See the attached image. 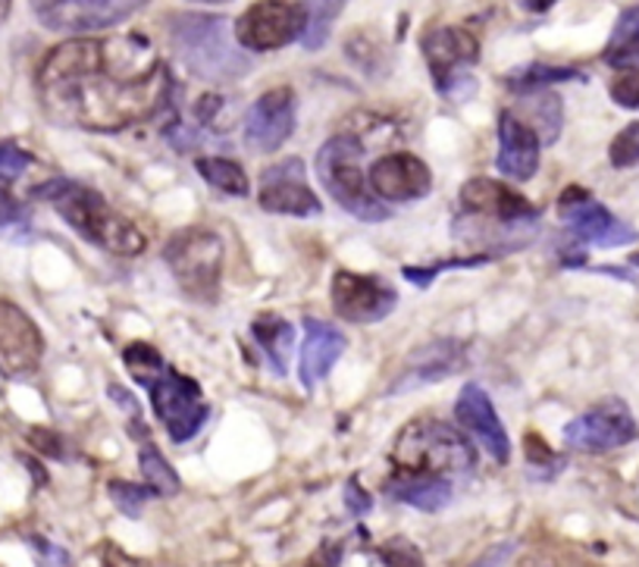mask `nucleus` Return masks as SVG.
Listing matches in <instances>:
<instances>
[{"label": "nucleus", "instance_id": "f257e3e1", "mask_svg": "<svg viewBox=\"0 0 639 567\" xmlns=\"http://www.w3.org/2000/svg\"><path fill=\"white\" fill-rule=\"evenodd\" d=\"M110 51L104 63L85 76L41 86V103L51 113L53 122L79 126L91 132H117L122 126L145 120L160 110L167 101V69L157 67L148 72H107Z\"/></svg>", "mask_w": 639, "mask_h": 567}, {"label": "nucleus", "instance_id": "f03ea898", "mask_svg": "<svg viewBox=\"0 0 639 567\" xmlns=\"http://www.w3.org/2000/svg\"><path fill=\"white\" fill-rule=\"evenodd\" d=\"M32 195L53 205V210L82 239H88L91 245H101V248L114 251L119 258H135V255H141L148 248L145 232L132 220L117 213L95 189H85V186L69 182V179H51V182L38 186Z\"/></svg>", "mask_w": 639, "mask_h": 567}, {"label": "nucleus", "instance_id": "7ed1b4c3", "mask_svg": "<svg viewBox=\"0 0 639 567\" xmlns=\"http://www.w3.org/2000/svg\"><path fill=\"white\" fill-rule=\"evenodd\" d=\"M169 38L179 60L195 76L210 82H229L238 76H248V57L238 51L229 38L226 22L217 17H198V13H179L169 19Z\"/></svg>", "mask_w": 639, "mask_h": 567}, {"label": "nucleus", "instance_id": "20e7f679", "mask_svg": "<svg viewBox=\"0 0 639 567\" xmlns=\"http://www.w3.org/2000/svg\"><path fill=\"white\" fill-rule=\"evenodd\" d=\"M361 157L364 148L357 145V138L338 136L330 138L317 155V172L323 189L336 198L348 213L367 223L389 220V207H383L364 186V170H361Z\"/></svg>", "mask_w": 639, "mask_h": 567}, {"label": "nucleus", "instance_id": "39448f33", "mask_svg": "<svg viewBox=\"0 0 639 567\" xmlns=\"http://www.w3.org/2000/svg\"><path fill=\"white\" fill-rule=\"evenodd\" d=\"M392 458L399 467H414V470H430L445 477V470H471L473 448L449 424L414 420L399 432Z\"/></svg>", "mask_w": 639, "mask_h": 567}, {"label": "nucleus", "instance_id": "423d86ee", "mask_svg": "<svg viewBox=\"0 0 639 567\" xmlns=\"http://www.w3.org/2000/svg\"><path fill=\"white\" fill-rule=\"evenodd\" d=\"M164 260L188 298L214 301L223 276V241L207 229H183L169 239Z\"/></svg>", "mask_w": 639, "mask_h": 567}, {"label": "nucleus", "instance_id": "0eeeda50", "mask_svg": "<svg viewBox=\"0 0 639 567\" xmlns=\"http://www.w3.org/2000/svg\"><path fill=\"white\" fill-rule=\"evenodd\" d=\"M148 392H151L154 411L164 420L173 442H188L195 432H201L210 408L204 405L201 386L195 379L183 377L179 370L164 364L148 379Z\"/></svg>", "mask_w": 639, "mask_h": 567}, {"label": "nucleus", "instance_id": "6e6552de", "mask_svg": "<svg viewBox=\"0 0 639 567\" xmlns=\"http://www.w3.org/2000/svg\"><path fill=\"white\" fill-rule=\"evenodd\" d=\"M148 0H32L35 13L51 32H101L138 13Z\"/></svg>", "mask_w": 639, "mask_h": 567}, {"label": "nucleus", "instance_id": "1a4fd4ad", "mask_svg": "<svg viewBox=\"0 0 639 567\" xmlns=\"http://www.w3.org/2000/svg\"><path fill=\"white\" fill-rule=\"evenodd\" d=\"M304 32V10L288 0H260L236 22L238 44L248 51H279Z\"/></svg>", "mask_w": 639, "mask_h": 567}, {"label": "nucleus", "instance_id": "9d476101", "mask_svg": "<svg viewBox=\"0 0 639 567\" xmlns=\"http://www.w3.org/2000/svg\"><path fill=\"white\" fill-rule=\"evenodd\" d=\"M639 439V427L623 401H606L564 427V442L577 451H611Z\"/></svg>", "mask_w": 639, "mask_h": 567}, {"label": "nucleus", "instance_id": "9b49d317", "mask_svg": "<svg viewBox=\"0 0 639 567\" xmlns=\"http://www.w3.org/2000/svg\"><path fill=\"white\" fill-rule=\"evenodd\" d=\"M45 358V339L26 310L0 298V377H29Z\"/></svg>", "mask_w": 639, "mask_h": 567}, {"label": "nucleus", "instance_id": "f8f14e48", "mask_svg": "<svg viewBox=\"0 0 639 567\" xmlns=\"http://www.w3.org/2000/svg\"><path fill=\"white\" fill-rule=\"evenodd\" d=\"M558 213L568 220L573 232L580 239L592 241L599 248H618V245H630L637 241V229L618 220L608 207L589 198L587 189H564L561 201H558Z\"/></svg>", "mask_w": 639, "mask_h": 567}, {"label": "nucleus", "instance_id": "ddd939ff", "mask_svg": "<svg viewBox=\"0 0 639 567\" xmlns=\"http://www.w3.org/2000/svg\"><path fill=\"white\" fill-rule=\"evenodd\" d=\"M399 305V295L376 276H361L338 270L333 276V308L342 320L352 324H376L389 317Z\"/></svg>", "mask_w": 639, "mask_h": 567}, {"label": "nucleus", "instance_id": "4468645a", "mask_svg": "<svg viewBox=\"0 0 639 567\" xmlns=\"http://www.w3.org/2000/svg\"><path fill=\"white\" fill-rule=\"evenodd\" d=\"M260 207L269 213H288V217H317L320 201L304 182L302 160H283L264 172L260 182Z\"/></svg>", "mask_w": 639, "mask_h": 567}, {"label": "nucleus", "instance_id": "2eb2a0df", "mask_svg": "<svg viewBox=\"0 0 639 567\" xmlns=\"http://www.w3.org/2000/svg\"><path fill=\"white\" fill-rule=\"evenodd\" d=\"M295 129V101L288 88L260 94L245 113V141L254 151H276Z\"/></svg>", "mask_w": 639, "mask_h": 567}, {"label": "nucleus", "instance_id": "dca6fc26", "mask_svg": "<svg viewBox=\"0 0 639 567\" xmlns=\"http://www.w3.org/2000/svg\"><path fill=\"white\" fill-rule=\"evenodd\" d=\"M371 189L386 201L404 205V201H417L433 189V176L421 157L389 155L371 167Z\"/></svg>", "mask_w": 639, "mask_h": 567}, {"label": "nucleus", "instance_id": "f3484780", "mask_svg": "<svg viewBox=\"0 0 639 567\" xmlns=\"http://www.w3.org/2000/svg\"><path fill=\"white\" fill-rule=\"evenodd\" d=\"M461 205L473 217H486V220H499L505 226H521L537 220V207L518 191H511L495 179H471L461 189Z\"/></svg>", "mask_w": 639, "mask_h": 567}, {"label": "nucleus", "instance_id": "a211bd4d", "mask_svg": "<svg viewBox=\"0 0 639 567\" xmlns=\"http://www.w3.org/2000/svg\"><path fill=\"white\" fill-rule=\"evenodd\" d=\"M423 57L433 69L436 82L442 91H449L454 82V72L461 67H471L480 57V44L468 29L458 26H442L423 38Z\"/></svg>", "mask_w": 639, "mask_h": 567}, {"label": "nucleus", "instance_id": "6ab92c4d", "mask_svg": "<svg viewBox=\"0 0 639 567\" xmlns=\"http://www.w3.org/2000/svg\"><path fill=\"white\" fill-rule=\"evenodd\" d=\"M454 414H458V420L476 436V442L486 448L499 465H505L508 458H511V439H508L499 414H495L492 401H489V396L480 386H464V389H461V398H458V405H454Z\"/></svg>", "mask_w": 639, "mask_h": 567}, {"label": "nucleus", "instance_id": "aec40b11", "mask_svg": "<svg viewBox=\"0 0 639 567\" xmlns=\"http://www.w3.org/2000/svg\"><path fill=\"white\" fill-rule=\"evenodd\" d=\"M464 345L461 342H430L423 345L421 351L411 355V361L404 364V370L399 374V379L392 382V396L395 392H407V389H417V386H426V382H436V379H445L458 374L464 367Z\"/></svg>", "mask_w": 639, "mask_h": 567}, {"label": "nucleus", "instance_id": "412c9836", "mask_svg": "<svg viewBox=\"0 0 639 567\" xmlns=\"http://www.w3.org/2000/svg\"><path fill=\"white\" fill-rule=\"evenodd\" d=\"M539 145L542 141L527 122L518 120L514 113H502V120H499V170L518 182L533 179L539 170Z\"/></svg>", "mask_w": 639, "mask_h": 567}, {"label": "nucleus", "instance_id": "4be33fe9", "mask_svg": "<svg viewBox=\"0 0 639 567\" xmlns=\"http://www.w3.org/2000/svg\"><path fill=\"white\" fill-rule=\"evenodd\" d=\"M386 493L392 499L421 508V511H439L452 499V486L445 483L442 474L414 470V467H399L392 474V480H386Z\"/></svg>", "mask_w": 639, "mask_h": 567}, {"label": "nucleus", "instance_id": "5701e85b", "mask_svg": "<svg viewBox=\"0 0 639 567\" xmlns=\"http://www.w3.org/2000/svg\"><path fill=\"white\" fill-rule=\"evenodd\" d=\"M345 336L330 324L320 320H307L304 324V345H302V379L307 389H314L320 379L333 370V364L342 358L345 351Z\"/></svg>", "mask_w": 639, "mask_h": 567}, {"label": "nucleus", "instance_id": "b1692460", "mask_svg": "<svg viewBox=\"0 0 639 567\" xmlns=\"http://www.w3.org/2000/svg\"><path fill=\"white\" fill-rule=\"evenodd\" d=\"M348 0H304V32L302 41L307 51H320L326 44V38L333 32V22L342 13Z\"/></svg>", "mask_w": 639, "mask_h": 567}, {"label": "nucleus", "instance_id": "393cba45", "mask_svg": "<svg viewBox=\"0 0 639 567\" xmlns=\"http://www.w3.org/2000/svg\"><path fill=\"white\" fill-rule=\"evenodd\" d=\"M252 332L254 339L260 342V348L269 355V361L276 367V374H286L295 329L288 327L286 320H279V317H260V320L252 327Z\"/></svg>", "mask_w": 639, "mask_h": 567}, {"label": "nucleus", "instance_id": "a878e982", "mask_svg": "<svg viewBox=\"0 0 639 567\" xmlns=\"http://www.w3.org/2000/svg\"><path fill=\"white\" fill-rule=\"evenodd\" d=\"M195 167H198L204 179H207L214 189L223 191V195H229V198H245V195H248V176H245V170L238 167L236 160H226V157H201Z\"/></svg>", "mask_w": 639, "mask_h": 567}, {"label": "nucleus", "instance_id": "bb28decb", "mask_svg": "<svg viewBox=\"0 0 639 567\" xmlns=\"http://www.w3.org/2000/svg\"><path fill=\"white\" fill-rule=\"evenodd\" d=\"M606 60L611 67H627L630 60H639V7H630L623 10L618 26H615V34L608 41Z\"/></svg>", "mask_w": 639, "mask_h": 567}, {"label": "nucleus", "instance_id": "cd10ccee", "mask_svg": "<svg viewBox=\"0 0 639 567\" xmlns=\"http://www.w3.org/2000/svg\"><path fill=\"white\" fill-rule=\"evenodd\" d=\"M521 113L527 117H537L533 120V132L539 136V141H545V145H552L561 132V101H558L556 94H539V98H527L521 103Z\"/></svg>", "mask_w": 639, "mask_h": 567}, {"label": "nucleus", "instance_id": "c85d7f7f", "mask_svg": "<svg viewBox=\"0 0 639 567\" xmlns=\"http://www.w3.org/2000/svg\"><path fill=\"white\" fill-rule=\"evenodd\" d=\"M138 465H141L145 483L151 486L154 496H176V493H179V477H176V470L164 461V455H160L157 448L154 446L141 448Z\"/></svg>", "mask_w": 639, "mask_h": 567}, {"label": "nucleus", "instance_id": "c756f323", "mask_svg": "<svg viewBox=\"0 0 639 567\" xmlns=\"http://www.w3.org/2000/svg\"><path fill=\"white\" fill-rule=\"evenodd\" d=\"M122 361H126V367H129V374H132L141 386H148V379L164 367V358L154 351L151 345L145 342H132L126 351H122Z\"/></svg>", "mask_w": 639, "mask_h": 567}, {"label": "nucleus", "instance_id": "7c9ffc66", "mask_svg": "<svg viewBox=\"0 0 639 567\" xmlns=\"http://www.w3.org/2000/svg\"><path fill=\"white\" fill-rule=\"evenodd\" d=\"M608 160H611V167H618V170H627V167L639 163V122H630L621 136L611 141Z\"/></svg>", "mask_w": 639, "mask_h": 567}, {"label": "nucleus", "instance_id": "2f4dec72", "mask_svg": "<svg viewBox=\"0 0 639 567\" xmlns=\"http://www.w3.org/2000/svg\"><path fill=\"white\" fill-rule=\"evenodd\" d=\"M107 489H110V496H114V501H117L119 511L129 517L141 515V505H145V499L151 496V486H132V483L114 480Z\"/></svg>", "mask_w": 639, "mask_h": 567}, {"label": "nucleus", "instance_id": "473e14b6", "mask_svg": "<svg viewBox=\"0 0 639 567\" xmlns=\"http://www.w3.org/2000/svg\"><path fill=\"white\" fill-rule=\"evenodd\" d=\"M611 101L623 110H639V69H627L611 82Z\"/></svg>", "mask_w": 639, "mask_h": 567}, {"label": "nucleus", "instance_id": "72a5a7b5", "mask_svg": "<svg viewBox=\"0 0 639 567\" xmlns=\"http://www.w3.org/2000/svg\"><path fill=\"white\" fill-rule=\"evenodd\" d=\"M29 163H32V155H26L22 148H17V145H3L0 141V176L3 179H19L22 172L29 170Z\"/></svg>", "mask_w": 639, "mask_h": 567}, {"label": "nucleus", "instance_id": "f704fd0d", "mask_svg": "<svg viewBox=\"0 0 639 567\" xmlns=\"http://www.w3.org/2000/svg\"><path fill=\"white\" fill-rule=\"evenodd\" d=\"M561 79H577L573 69H558V67H530L523 76L514 79V86H545V82H561Z\"/></svg>", "mask_w": 639, "mask_h": 567}, {"label": "nucleus", "instance_id": "c9c22d12", "mask_svg": "<svg viewBox=\"0 0 639 567\" xmlns=\"http://www.w3.org/2000/svg\"><path fill=\"white\" fill-rule=\"evenodd\" d=\"M22 220H26V207L13 198L10 179L0 176V223H22Z\"/></svg>", "mask_w": 639, "mask_h": 567}, {"label": "nucleus", "instance_id": "e433bc0d", "mask_svg": "<svg viewBox=\"0 0 639 567\" xmlns=\"http://www.w3.org/2000/svg\"><path fill=\"white\" fill-rule=\"evenodd\" d=\"M345 505L352 508L354 515H364V511H371V496L361 489V483L357 480H348V486H345Z\"/></svg>", "mask_w": 639, "mask_h": 567}, {"label": "nucleus", "instance_id": "4c0bfd02", "mask_svg": "<svg viewBox=\"0 0 639 567\" xmlns=\"http://www.w3.org/2000/svg\"><path fill=\"white\" fill-rule=\"evenodd\" d=\"M32 442H41V451H48V455H53V458H60L63 451H60V439H53L51 432H45V430H35L32 436H29Z\"/></svg>", "mask_w": 639, "mask_h": 567}, {"label": "nucleus", "instance_id": "58836bf2", "mask_svg": "<svg viewBox=\"0 0 639 567\" xmlns=\"http://www.w3.org/2000/svg\"><path fill=\"white\" fill-rule=\"evenodd\" d=\"M527 13H545V10H552L556 7V0H518Z\"/></svg>", "mask_w": 639, "mask_h": 567}, {"label": "nucleus", "instance_id": "ea45409f", "mask_svg": "<svg viewBox=\"0 0 639 567\" xmlns=\"http://www.w3.org/2000/svg\"><path fill=\"white\" fill-rule=\"evenodd\" d=\"M10 3H13V0H0V22H3L7 13H10Z\"/></svg>", "mask_w": 639, "mask_h": 567}, {"label": "nucleus", "instance_id": "a19ab883", "mask_svg": "<svg viewBox=\"0 0 639 567\" xmlns=\"http://www.w3.org/2000/svg\"><path fill=\"white\" fill-rule=\"evenodd\" d=\"M198 3H229V0H198Z\"/></svg>", "mask_w": 639, "mask_h": 567}, {"label": "nucleus", "instance_id": "79ce46f5", "mask_svg": "<svg viewBox=\"0 0 639 567\" xmlns=\"http://www.w3.org/2000/svg\"><path fill=\"white\" fill-rule=\"evenodd\" d=\"M630 263H633V267H639V255H633V258H630Z\"/></svg>", "mask_w": 639, "mask_h": 567}]
</instances>
